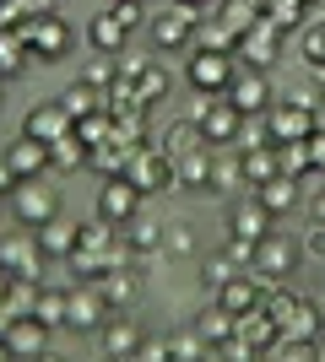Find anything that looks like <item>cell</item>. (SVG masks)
Returning a JSON list of instances; mask_svg holds the SVG:
<instances>
[{
    "mask_svg": "<svg viewBox=\"0 0 325 362\" xmlns=\"http://www.w3.org/2000/svg\"><path fill=\"white\" fill-rule=\"evenodd\" d=\"M11 189H16V173L6 168V157H0V195H11Z\"/></svg>",
    "mask_w": 325,
    "mask_h": 362,
    "instance_id": "cell-47",
    "label": "cell"
},
{
    "mask_svg": "<svg viewBox=\"0 0 325 362\" xmlns=\"http://www.w3.org/2000/svg\"><path fill=\"white\" fill-rule=\"evenodd\" d=\"M38 238L33 233H6L0 238V276H16V281H38Z\"/></svg>",
    "mask_w": 325,
    "mask_h": 362,
    "instance_id": "cell-11",
    "label": "cell"
},
{
    "mask_svg": "<svg viewBox=\"0 0 325 362\" xmlns=\"http://www.w3.org/2000/svg\"><path fill=\"white\" fill-rule=\"evenodd\" d=\"M233 60L244 65V71H271V65L282 60V33L261 16V22H255L249 33H239V49H233Z\"/></svg>",
    "mask_w": 325,
    "mask_h": 362,
    "instance_id": "cell-6",
    "label": "cell"
},
{
    "mask_svg": "<svg viewBox=\"0 0 325 362\" xmlns=\"http://www.w3.org/2000/svg\"><path fill=\"white\" fill-rule=\"evenodd\" d=\"M98 216H103V222H114V227H125L130 222V216L141 211V189L130 179H125V173H114V179H103L98 184Z\"/></svg>",
    "mask_w": 325,
    "mask_h": 362,
    "instance_id": "cell-8",
    "label": "cell"
},
{
    "mask_svg": "<svg viewBox=\"0 0 325 362\" xmlns=\"http://www.w3.org/2000/svg\"><path fill=\"white\" fill-rule=\"evenodd\" d=\"M173 6H190V11L201 16V11H206V6H217V0H173Z\"/></svg>",
    "mask_w": 325,
    "mask_h": 362,
    "instance_id": "cell-49",
    "label": "cell"
},
{
    "mask_svg": "<svg viewBox=\"0 0 325 362\" xmlns=\"http://www.w3.org/2000/svg\"><path fill=\"white\" fill-rule=\"evenodd\" d=\"M298 243H304V259H325V222H314Z\"/></svg>",
    "mask_w": 325,
    "mask_h": 362,
    "instance_id": "cell-44",
    "label": "cell"
},
{
    "mask_svg": "<svg viewBox=\"0 0 325 362\" xmlns=\"http://www.w3.org/2000/svg\"><path fill=\"white\" fill-rule=\"evenodd\" d=\"M233 76H239V60L233 54H217V49H195L185 65V81L195 92H206V98H222V92L233 87Z\"/></svg>",
    "mask_w": 325,
    "mask_h": 362,
    "instance_id": "cell-3",
    "label": "cell"
},
{
    "mask_svg": "<svg viewBox=\"0 0 325 362\" xmlns=\"http://www.w3.org/2000/svg\"><path fill=\"white\" fill-rule=\"evenodd\" d=\"M0 98H6V92H0Z\"/></svg>",
    "mask_w": 325,
    "mask_h": 362,
    "instance_id": "cell-54",
    "label": "cell"
},
{
    "mask_svg": "<svg viewBox=\"0 0 325 362\" xmlns=\"http://www.w3.org/2000/svg\"><path fill=\"white\" fill-rule=\"evenodd\" d=\"M233 330H239V319H233V314H222V308H206V314L195 319V335H201L206 346H228V341H233Z\"/></svg>",
    "mask_w": 325,
    "mask_h": 362,
    "instance_id": "cell-30",
    "label": "cell"
},
{
    "mask_svg": "<svg viewBox=\"0 0 325 362\" xmlns=\"http://www.w3.org/2000/svg\"><path fill=\"white\" fill-rule=\"evenodd\" d=\"M233 276H244V265H239L228 249H222V255H206V259H201V281H206L212 292H217V287H228Z\"/></svg>",
    "mask_w": 325,
    "mask_h": 362,
    "instance_id": "cell-35",
    "label": "cell"
},
{
    "mask_svg": "<svg viewBox=\"0 0 325 362\" xmlns=\"http://www.w3.org/2000/svg\"><path fill=\"white\" fill-rule=\"evenodd\" d=\"M0 157H6V168H11L16 179H44V173H49V146L38 136H28V130H22L16 141H6Z\"/></svg>",
    "mask_w": 325,
    "mask_h": 362,
    "instance_id": "cell-14",
    "label": "cell"
},
{
    "mask_svg": "<svg viewBox=\"0 0 325 362\" xmlns=\"http://www.w3.org/2000/svg\"><path fill=\"white\" fill-rule=\"evenodd\" d=\"M6 206H11V216L28 227V233H38L49 216H60V195H55L49 173L44 179H16V189L6 195Z\"/></svg>",
    "mask_w": 325,
    "mask_h": 362,
    "instance_id": "cell-2",
    "label": "cell"
},
{
    "mask_svg": "<svg viewBox=\"0 0 325 362\" xmlns=\"http://www.w3.org/2000/svg\"><path fill=\"white\" fill-rule=\"evenodd\" d=\"M314 130H320V114L314 108H304V103H287L282 108H271V146H293V141H309Z\"/></svg>",
    "mask_w": 325,
    "mask_h": 362,
    "instance_id": "cell-10",
    "label": "cell"
},
{
    "mask_svg": "<svg viewBox=\"0 0 325 362\" xmlns=\"http://www.w3.org/2000/svg\"><path fill=\"white\" fill-rule=\"evenodd\" d=\"M33 362H65V357H60V351H49V346H44V351H38Z\"/></svg>",
    "mask_w": 325,
    "mask_h": 362,
    "instance_id": "cell-51",
    "label": "cell"
},
{
    "mask_svg": "<svg viewBox=\"0 0 325 362\" xmlns=\"http://www.w3.org/2000/svg\"><path fill=\"white\" fill-rule=\"evenodd\" d=\"M125 249H130V255H136V265L147 255H163V222H147V216H130V222H125Z\"/></svg>",
    "mask_w": 325,
    "mask_h": 362,
    "instance_id": "cell-23",
    "label": "cell"
},
{
    "mask_svg": "<svg viewBox=\"0 0 325 362\" xmlns=\"http://www.w3.org/2000/svg\"><path fill=\"white\" fill-rule=\"evenodd\" d=\"M163 259H195V233L185 222L163 227Z\"/></svg>",
    "mask_w": 325,
    "mask_h": 362,
    "instance_id": "cell-38",
    "label": "cell"
},
{
    "mask_svg": "<svg viewBox=\"0 0 325 362\" xmlns=\"http://www.w3.org/2000/svg\"><path fill=\"white\" fill-rule=\"evenodd\" d=\"M44 341H49V325H38L33 314L6 319V330H0V346H6V357H22V362L38 357V351H44Z\"/></svg>",
    "mask_w": 325,
    "mask_h": 362,
    "instance_id": "cell-13",
    "label": "cell"
},
{
    "mask_svg": "<svg viewBox=\"0 0 325 362\" xmlns=\"http://www.w3.org/2000/svg\"><path fill=\"white\" fill-rule=\"evenodd\" d=\"M195 49H217V54H233V49H239V33H233L222 16H195Z\"/></svg>",
    "mask_w": 325,
    "mask_h": 362,
    "instance_id": "cell-25",
    "label": "cell"
},
{
    "mask_svg": "<svg viewBox=\"0 0 325 362\" xmlns=\"http://www.w3.org/2000/svg\"><path fill=\"white\" fill-rule=\"evenodd\" d=\"M65 303H71V292H55V287H38V303H33V319L38 325H65Z\"/></svg>",
    "mask_w": 325,
    "mask_h": 362,
    "instance_id": "cell-36",
    "label": "cell"
},
{
    "mask_svg": "<svg viewBox=\"0 0 325 362\" xmlns=\"http://www.w3.org/2000/svg\"><path fill=\"white\" fill-rule=\"evenodd\" d=\"M114 81H120V54H93V60L81 65V87H93L98 98H103Z\"/></svg>",
    "mask_w": 325,
    "mask_h": 362,
    "instance_id": "cell-29",
    "label": "cell"
},
{
    "mask_svg": "<svg viewBox=\"0 0 325 362\" xmlns=\"http://www.w3.org/2000/svg\"><path fill=\"white\" fill-rule=\"evenodd\" d=\"M108 16H114L125 33H136L141 22H147V6H141V0H108Z\"/></svg>",
    "mask_w": 325,
    "mask_h": 362,
    "instance_id": "cell-41",
    "label": "cell"
},
{
    "mask_svg": "<svg viewBox=\"0 0 325 362\" xmlns=\"http://www.w3.org/2000/svg\"><path fill=\"white\" fill-rule=\"evenodd\" d=\"M298 200H304V189H298V179H287V173H277V179L255 184V206H261L266 216H293Z\"/></svg>",
    "mask_w": 325,
    "mask_h": 362,
    "instance_id": "cell-19",
    "label": "cell"
},
{
    "mask_svg": "<svg viewBox=\"0 0 325 362\" xmlns=\"http://www.w3.org/2000/svg\"><path fill=\"white\" fill-rule=\"evenodd\" d=\"M222 98H228L233 108H239V114H271V108H277V92H271V76L266 71H244V65H239V76H233V87L222 92Z\"/></svg>",
    "mask_w": 325,
    "mask_h": 362,
    "instance_id": "cell-7",
    "label": "cell"
},
{
    "mask_svg": "<svg viewBox=\"0 0 325 362\" xmlns=\"http://www.w3.org/2000/svg\"><path fill=\"white\" fill-rule=\"evenodd\" d=\"M261 298H266V281L261 276H233L228 287H217V308H222V314H233V319H249L255 314V308H261Z\"/></svg>",
    "mask_w": 325,
    "mask_h": 362,
    "instance_id": "cell-15",
    "label": "cell"
},
{
    "mask_svg": "<svg viewBox=\"0 0 325 362\" xmlns=\"http://www.w3.org/2000/svg\"><path fill=\"white\" fill-rule=\"evenodd\" d=\"M266 233H271V216L255 206V200H233V211H228V238H239V243H261Z\"/></svg>",
    "mask_w": 325,
    "mask_h": 362,
    "instance_id": "cell-22",
    "label": "cell"
},
{
    "mask_svg": "<svg viewBox=\"0 0 325 362\" xmlns=\"http://www.w3.org/2000/svg\"><path fill=\"white\" fill-rule=\"evenodd\" d=\"M22 44H28L33 60H65L71 54V44H76V33H71V22H65L60 11H33L28 22H22Z\"/></svg>",
    "mask_w": 325,
    "mask_h": 362,
    "instance_id": "cell-1",
    "label": "cell"
},
{
    "mask_svg": "<svg viewBox=\"0 0 325 362\" xmlns=\"http://www.w3.org/2000/svg\"><path fill=\"white\" fill-rule=\"evenodd\" d=\"M22 130H28V136H38L44 146H55V141H65L71 130H76V119H71V114L60 108V98H55V103H33Z\"/></svg>",
    "mask_w": 325,
    "mask_h": 362,
    "instance_id": "cell-17",
    "label": "cell"
},
{
    "mask_svg": "<svg viewBox=\"0 0 325 362\" xmlns=\"http://www.w3.org/2000/svg\"><path fill=\"white\" fill-rule=\"evenodd\" d=\"M314 308H320V325H325V298H314Z\"/></svg>",
    "mask_w": 325,
    "mask_h": 362,
    "instance_id": "cell-52",
    "label": "cell"
},
{
    "mask_svg": "<svg viewBox=\"0 0 325 362\" xmlns=\"http://www.w3.org/2000/svg\"><path fill=\"white\" fill-rule=\"evenodd\" d=\"M60 108L71 114V119H87V114H98V108H103V98H98L93 87H81V81H76V87L60 98Z\"/></svg>",
    "mask_w": 325,
    "mask_h": 362,
    "instance_id": "cell-39",
    "label": "cell"
},
{
    "mask_svg": "<svg viewBox=\"0 0 325 362\" xmlns=\"http://www.w3.org/2000/svg\"><path fill=\"white\" fill-rule=\"evenodd\" d=\"M87 157H93V146H81L76 130H71L65 141H55V146H49V173H55V168H65V173H81V168H87Z\"/></svg>",
    "mask_w": 325,
    "mask_h": 362,
    "instance_id": "cell-27",
    "label": "cell"
},
{
    "mask_svg": "<svg viewBox=\"0 0 325 362\" xmlns=\"http://www.w3.org/2000/svg\"><path fill=\"white\" fill-rule=\"evenodd\" d=\"M201 362H233V357H228L222 346H206V357H201Z\"/></svg>",
    "mask_w": 325,
    "mask_h": 362,
    "instance_id": "cell-50",
    "label": "cell"
},
{
    "mask_svg": "<svg viewBox=\"0 0 325 362\" xmlns=\"http://www.w3.org/2000/svg\"><path fill=\"white\" fill-rule=\"evenodd\" d=\"M217 16H222L233 33H249L266 16V6H261V0H217Z\"/></svg>",
    "mask_w": 325,
    "mask_h": 362,
    "instance_id": "cell-31",
    "label": "cell"
},
{
    "mask_svg": "<svg viewBox=\"0 0 325 362\" xmlns=\"http://www.w3.org/2000/svg\"><path fill=\"white\" fill-rule=\"evenodd\" d=\"M125 179L136 184L141 195H163V189H173V157H163L157 146H136L130 163H125Z\"/></svg>",
    "mask_w": 325,
    "mask_h": 362,
    "instance_id": "cell-4",
    "label": "cell"
},
{
    "mask_svg": "<svg viewBox=\"0 0 325 362\" xmlns=\"http://www.w3.org/2000/svg\"><path fill=\"white\" fill-rule=\"evenodd\" d=\"M244 168H239V157H217V168H212V195H222V200H239V189H244Z\"/></svg>",
    "mask_w": 325,
    "mask_h": 362,
    "instance_id": "cell-33",
    "label": "cell"
},
{
    "mask_svg": "<svg viewBox=\"0 0 325 362\" xmlns=\"http://www.w3.org/2000/svg\"><path fill=\"white\" fill-rule=\"evenodd\" d=\"M0 206H6V195H0Z\"/></svg>",
    "mask_w": 325,
    "mask_h": 362,
    "instance_id": "cell-53",
    "label": "cell"
},
{
    "mask_svg": "<svg viewBox=\"0 0 325 362\" xmlns=\"http://www.w3.org/2000/svg\"><path fill=\"white\" fill-rule=\"evenodd\" d=\"M298 259H304V243L271 227V233L255 243V259H249V271L266 281V276H287V271H298Z\"/></svg>",
    "mask_w": 325,
    "mask_h": 362,
    "instance_id": "cell-5",
    "label": "cell"
},
{
    "mask_svg": "<svg viewBox=\"0 0 325 362\" xmlns=\"http://www.w3.org/2000/svg\"><path fill=\"white\" fill-rule=\"evenodd\" d=\"M169 351H173V362H201L206 357V341L195 330H173L169 335Z\"/></svg>",
    "mask_w": 325,
    "mask_h": 362,
    "instance_id": "cell-40",
    "label": "cell"
},
{
    "mask_svg": "<svg viewBox=\"0 0 325 362\" xmlns=\"http://www.w3.org/2000/svg\"><path fill=\"white\" fill-rule=\"evenodd\" d=\"M136 362H173V351H169V341H141Z\"/></svg>",
    "mask_w": 325,
    "mask_h": 362,
    "instance_id": "cell-46",
    "label": "cell"
},
{
    "mask_svg": "<svg viewBox=\"0 0 325 362\" xmlns=\"http://www.w3.org/2000/svg\"><path fill=\"white\" fill-rule=\"evenodd\" d=\"M266 22L277 33H298L304 28V0H266Z\"/></svg>",
    "mask_w": 325,
    "mask_h": 362,
    "instance_id": "cell-37",
    "label": "cell"
},
{
    "mask_svg": "<svg viewBox=\"0 0 325 362\" xmlns=\"http://www.w3.org/2000/svg\"><path fill=\"white\" fill-rule=\"evenodd\" d=\"M28 44H22V33H0V81H11V76L28 71Z\"/></svg>",
    "mask_w": 325,
    "mask_h": 362,
    "instance_id": "cell-34",
    "label": "cell"
},
{
    "mask_svg": "<svg viewBox=\"0 0 325 362\" xmlns=\"http://www.w3.org/2000/svg\"><path fill=\"white\" fill-rule=\"evenodd\" d=\"M309 211H314V222H325V189H320V195L309 200Z\"/></svg>",
    "mask_w": 325,
    "mask_h": 362,
    "instance_id": "cell-48",
    "label": "cell"
},
{
    "mask_svg": "<svg viewBox=\"0 0 325 362\" xmlns=\"http://www.w3.org/2000/svg\"><path fill=\"white\" fill-rule=\"evenodd\" d=\"M212 168H217V157H212V146H190L185 157H173V184L179 189H212Z\"/></svg>",
    "mask_w": 325,
    "mask_h": 362,
    "instance_id": "cell-21",
    "label": "cell"
},
{
    "mask_svg": "<svg viewBox=\"0 0 325 362\" xmlns=\"http://www.w3.org/2000/svg\"><path fill=\"white\" fill-rule=\"evenodd\" d=\"M277 157H282V173H287V179H304V173H309V146H304V141L277 146Z\"/></svg>",
    "mask_w": 325,
    "mask_h": 362,
    "instance_id": "cell-43",
    "label": "cell"
},
{
    "mask_svg": "<svg viewBox=\"0 0 325 362\" xmlns=\"http://www.w3.org/2000/svg\"><path fill=\"white\" fill-rule=\"evenodd\" d=\"M304 146H309V173H325V124L304 141Z\"/></svg>",
    "mask_w": 325,
    "mask_h": 362,
    "instance_id": "cell-45",
    "label": "cell"
},
{
    "mask_svg": "<svg viewBox=\"0 0 325 362\" xmlns=\"http://www.w3.org/2000/svg\"><path fill=\"white\" fill-rule=\"evenodd\" d=\"M190 146H201V130H195V119H173V124H163V141H157V151H163V157H185Z\"/></svg>",
    "mask_w": 325,
    "mask_h": 362,
    "instance_id": "cell-28",
    "label": "cell"
},
{
    "mask_svg": "<svg viewBox=\"0 0 325 362\" xmlns=\"http://www.w3.org/2000/svg\"><path fill=\"white\" fill-rule=\"evenodd\" d=\"M125 38H130V33H125L108 11H98L93 22H87V49H93V54H120Z\"/></svg>",
    "mask_w": 325,
    "mask_h": 362,
    "instance_id": "cell-24",
    "label": "cell"
},
{
    "mask_svg": "<svg viewBox=\"0 0 325 362\" xmlns=\"http://www.w3.org/2000/svg\"><path fill=\"white\" fill-rule=\"evenodd\" d=\"M114 314L103 303V292H98V281H81V287H71V303H65V325L71 330H81V335H93V330H103V319Z\"/></svg>",
    "mask_w": 325,
    "mask_h": 362,
    "instance_id": "cell-9",
    "label": "cell"
},
{
    "mask_svg": "<svg viewBox=\"0 0 325 362\" xmlns=\"http://www.w3.org/2000/svg\"><path fill=\"white\" fill-rule=\"evenodd\" d=\"M98 335H103V357H108V362L136 357V351H141V341H147V335H141V325H136V319H125V314H108Z\"/></svg>",
    "mask_w": 325,
    "mask_h": 362,
    "instance_id": "cell-20",
    "label": "cell"
},
{
    "mask_svg": "<svg viewBox=\"0 0 325 362\" xmlns=\"http://www.w3.org/2000/svg\"><path fill=\"white\" fill-rule=\"evenodd\" d=\"M239 124H244V114H239L228 98H212L206 114L195 119V130H201V141L217 151V146H233V141H239Z\"/></svg>",
    "mask_w": 325,
    "mask_h": 362,
    "instance_id": "cell-12",
    "label": "cell"
},
{
    "mask_svg": "<svg viewBox=\"0 0 325 362\" xmlns=\"http://www.w3.org/2000/svg\"><path fill=\"white\" fill-rule=\"evenodd\" d=\"M33 238H38V255H44V259H71V255H76V243H81V222H71V216H49Z\"/></svg>",
    "mask_w": 325,
    "mask_h": 362,
    "instance_id": "cell-18",
    "label": "cell"
},
{
    "mask_svg": "<svg viewBox=\"0 0 325 362\" xmlns=\"http://www.w3.org/2000/svg\"><path fill=\"white\" fill-rule=\"evenodd\" d=\"M239 168H244L249 184H266L282 173V157H277V146H255V151H239Z\"/></svg>",
    "mask_w": 325,
    "mask_h": 362,
    "instance_id": "cell-26",
    "label": "cell"
},
{
    "mask_svg": "<svg viewBox=\"0 0 325 362\" xmlns=\"http://www.w3.org/2000/svg\"><path fill=\"white\" fill-rule=\"evenodd\" d=\"M298 38H304V60H309V65H325V22H304V28H298Z\"/></svg>",
    "mask_w": 325,
    "mask_h": 362,
    "instance_id": "cell-42",
    "label": "cell"
},
{
    "mask_svg": "<svg viewBox=\"0 0 325 362\" xmlns=\"http://www.w3.org/2000/svg\"><path fill=\"white\" fill-rule=\"evenodd\" d=\"M152 44L157 49H185L195 44V11L190 6H169V11L152 16Z\"/></svg>",
    "mask_w": 325,
    "mask_h": 362,
    "instance_id": "cell-16",
    "label": "cell"
},
{
    "mask_svg": "<svg viewBox=\"0 0 325 362\" xmlns=\"http://www.w3.org/2000/svg\"><path fill=\"white\" fill-rule=\"evenodd\" d=\"M130 87H136V98H141V103L152 108V103H163V98H169V87H173V76L163 71V65H152V60H147V71H141L136 81H130Z\"/></svg>",
    "mask_w": 325,
    "mask_h": 362,
    "instance_id": "cell-32",
    "label": "cell"
}]
</instances>
